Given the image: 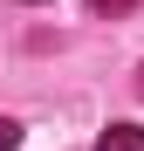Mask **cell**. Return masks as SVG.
I'll return each mask as SVG.
<instances>
[{"label": "cell", "mask_w": 144, "mask_h": 151, "mask_svg": "<svg viewBox=\"0 0 144 151\" xmlns=\"http://www.w3.org/2000/svg\"><path fill=\"white\" fill-rule=\"evenodd\" d=\"M96 151H144V124H110Z\"/></svg>", "instance_id": "6da1fadb"}, {"label": "cell", "mask_w": 144, "mask_h": 151, "mask_svg": "<svg viewBox=\"0 0 144 151\" xmlns=\"http://www.w3.org/2000/svg\"><path fill=\"white\" fill-rule=\"evenodd\" d=\"M21 144V124H7V117H0V151H14Z\"/></svg>", "instance_id": "7a4b0ae2"}, {"label": "cell", "mask_w": 144, "mask_h": 151, "mask_svg": "<svg viewBox=\"0 0 144 151\" xmlns=\"http://www.w3.org/2000/svg\"><path fill=\"white\" fill-rule=\"evenodd\" d=\"M96 14H124V7H137V0H89Z\"/></svg>", "instance_id": "3957f363"}, {"label": "cell", "mask_w": 144, "mask_h": 151, "mask_svg": "<svg viewBox=\"0 0 144 151\" xmlns=\"http://www.w3.org/2000/svg\"><path fill=\"white\" fill-rule=\"evenodd\" d=\"M28 7H34V0H28Z\"/></svg>", "instance_id": "277c9868"}]
</instances>
